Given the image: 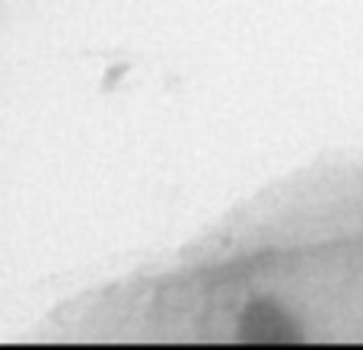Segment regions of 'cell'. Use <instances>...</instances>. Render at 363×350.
Returning a JSON list of instances; mask_svg holds the SVG:
<instances>
[{"mask_svg": "<svg viewBox=\"0 0 363 350\" xmlns=\"http://www.w3.org/2000/svg\"><path fill=\"white\" fill-rule=\"evenodd\" d=\"M242 341H249V344H290V341H300V332L277 303L262 300L245 309Z\"/></svg>", "mask_w": 363, "mask_h": 350, "instance_id": "6da1fadb", "label": "cell"}]
</instances>
